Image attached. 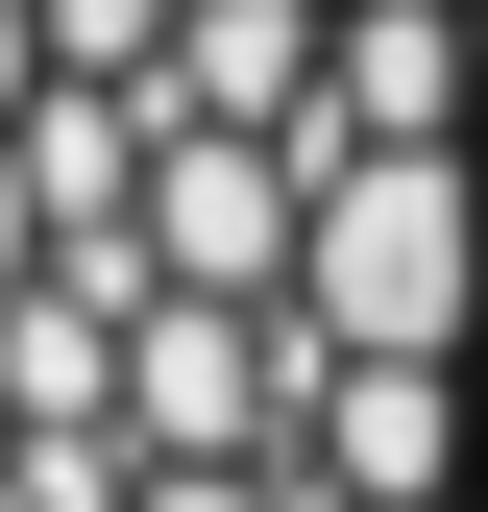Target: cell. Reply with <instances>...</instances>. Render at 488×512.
<instances>
[{
    "instance_id": "1",
    "label": "cell",
    "mask_w": 488,
    "mask_h": 512,
    "mask_svg": "<svg viewBox=\"0 0 488 512\" xmlns=\"http://www.w3.org/2000/svg\"><path fill=\"white\" fill-rule=\"evenodd\" d=\"M488 342V147L171 171V196L0 220V512H464Z\"/></svg>"
},
{
    "instance_id": "2",
    "label": "cell",
    "mask_w": 488,
    "mask_h": 512,
    "mask_svg": "<svg viewBox=\"0 0 488 512\" xmlns=\"http://www.w3.org/2000/svg\"><path fill=\"white\" fill-rule=\"evenodd\" d=\"M464 512H488V342H464Z\"/></svg>"
}]
</instances>
